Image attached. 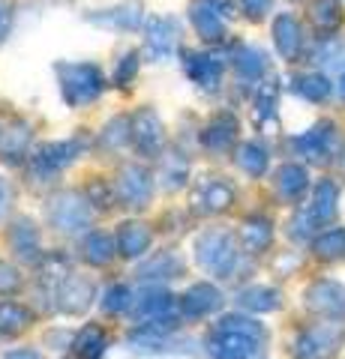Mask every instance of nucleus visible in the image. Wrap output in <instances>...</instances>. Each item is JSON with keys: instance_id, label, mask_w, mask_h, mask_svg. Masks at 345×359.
Returning <instances> with one entry per match:
<instances>
[{"instance_id": "obj_1", "label": "nucleus", "mask_w": 345, "mask_h": 359, "mask_svg": "<svg viewBox=\"0 0 345 359\" xmlns=\"http://www.w3.org/2000/svg\"><path fill=\"white\" fill-rule=\"evenodd\" d=\"M58 75H60V90H63V99L70 102L72 108H84L99 99L103 93V72L91 63H66L58 66Z\"/></svg>"}, {"instance_id": "obj_2", "label": "nucleus", "mask_w": 345, "mask_h": 359, "mask_svg": "<svg viewBox=\"0 0 345 359\" xmlns=\"http://www.w3.org/2000/svg\"><path fill=\"white\" fill-rule=\"evenodd\" d=\"M228 15H231L228 0H193V6H189V21H193L198 36L207 42H219L226 36Z\"/></svg>"}, {"instance_id": "obj_3", "label": "nucleus", "mask_w": 345, "mask_h": 359, "mask_svg": "<svg viewBox=\"0 0 345 359\" xmlns=\"http://www.w3.org/2000/svg\"><path fill=\"white\" fill-rule=\"evenodd\" d=\"M177 45V21L174 18H150L148 36H144V57L165 60Z\"/></svg>"}, {"instance_id": "obj_4", "label": "nucleus", "mask_w": 345, "mask_h": 359, "mask_svg": "<svg viewBox=\"0 0 345 359\" xmlns=\"http://www.w3.org/2000/svg\"><path fill=\"white\" fill-rule=\"evenodd\" d=\"M91 25L96 27H108V30H138L141 25V0H126L120 6L111 9H96V13L84 15Z\"/></svg>"}, {"instance_id": "obj_5", "label": "nucleus", "mask_w": 345, "mask_h": 359, "mask_svg": "<svg viewBox=\"0 0 345 359\" xmlns=\"http://www.w3.org/2000/svg\"><path fill=\"white\" fill-rule=\"evenodd\" d=\"M183 69L202 90H216L222 81V63L210 54H183Z\"/></svg>"}, {"instance_id": "obj_6", "label": "nucleus", "mask_w": 345, "mask_h": 359, "mask_svg": "<svg viewBox=\"0 0 345 359\" xmlns=\"http://www.w3.org/2000/svg\"><path fill=\"white\" fill-rule=\"evenodd\" d=\"M132 138H136L138 150L150 153V156L162 150V123L150 108L138 111L136 120H132Z\"/></svg>"}, {"instance_id": "obj_7", "label": "nucleus", "mask_w": 345, "mask_h": 359, "mask_svg": "<svg viewBox=\"0 0 345 359\" xmlns=\"http://www.w3.org/2000/svg\"><path fill=\"white\" fill-rule=\"evenodd\" d=\"M117 195L124 198L129 207L144 204V201L150 198V177H148V171H141V168L129 165L126 171L120 174V180H117Z\"/></svg>"}, {"instance_id": "obj_8", "label": "nucleus", "mask_w": 345, "mask_h": 359, "mask_svg": "<svg viewBox=\"0 0 345 359\" xmlns=\"http://www.w3.org/2000/svg\"><path fill=\"white\" fill-rule=\"evenodd\" d=\"M202 264L210 266V269H228L231 264H235V249H231V240L226 237V233H210V237L202 240Z\"/></svg>"}, {"instance_id": "obj_9", "label": "nucleus", "mask_w": 345, "mask_h": 359, "mask_svg": "<svg viewBox=\"0 0 345 359\" xmlns=\"http://www.w3.org/2000/svg\"><path fill=\"white\" fill-rule=\"evenodd\" d=\"M273 36H276V48L285 60H294L300 54V45H304V36H300V25L292 15H280L273 25Z\"/></svg>"}, {"instance_id": "obj_10", "label": "nucleus", "mask_w": 345, "mask_h": 359, "mask_svg": "<svg viewBox=\"0 0 345 359\" xmlns=\"http://www.w3.org/2000/svg\"><path fill=\"white\" fill-rule=\"evenodd\" d=\"M309 306L313 309H325L330 314L345 311V290L337 285H318L315 290H309Z\"/></svg>"}, {"instance_id": "obj_11", "label": "nucleus", "mask_w": 345, "mask_h": 359, "mask_svg": "<svg viewBox=\"0 0 345 359\" xmlns=\"http://www.w3.org/2000/svg\"><path fill=\"white\" fill-rule=\"evenodd\" d=\"M235 135H237V123H235V117L222 114V117H216V120L207 126L204 141H207V147H214V150H226L228 144L235 141Z\"/></svg>"}, {"instance_id": "obj_12", "label": "nucleus", "mask_w": 345, "mask_h": 359, "mask_svg": "<svg viewBox=\"0 0 345 359\" xmlns=\"http://www.w3.org/2000/svg\"><path fill=\"white\" fill-rule=\"evenodd\" d=\"M183 309H186L189 314H204V311H210V309H219V294H216V290L210 287V285H198V287L189 290Z\"/></svg>"}, {"instance_id": "obj_13", "label": "nucleus", "mask_w": 345, "mask_h": 359, "mask_svg": "<svg viewBox=\"0 0 345 359\" xmlns=\"http://www.w3.org/2000/svg\"><path fill=\"white\" fill-rule=\"evenodd\" d=\"M342 21V13H339V4L337 0H313V25L318 30H337V25Z\"/></svg>"}, {"instance_id": "obj_14", "label": "nucleus", "mask_w": 345, "mask_h": 359, "mask_svg": "<svg viewBox=\"0 0 345 359\" xmlns=\"http://www.w3.org/2000/svg\"><path fill=\"white\" fill-rule=\"evenodd\" d=\"M27 144H30V129L27 126H13L9 132H4V138H0V153H4L9 162H15L18 156L27 150Z\"/></svg>"}, {"instance_id": "obj_15", "label": "nucleus", "mask_w": 345, "mask_h": 359, "mask_svg": "<svg viewBox=\"0 0 345 359\" xmlns=\"http://www.w3.org/2000/svg\"><path fill=\"white\" fill-rule=\"evenodd\" d=\"M237 165H240L247 174L259 177V174L264 171V168H267V150L261 147V144H255V141L243 144L240 153H237Z\"/></svg>"}, {"instance_id": "obj_16", "label": "nucleus", "mask_w": 345, "mask_h": 359, "mask_svg": "<svg viewBox=\"0 0 345 359\" xmlns=\"http://www.w3.org/2000/svg\"><path fill=\"white\" fill-rule=\"evenodd\" d=\"M148 245H150V233L141 224H126L120 231V252L124 255H141Z\"/></svg>"}, {"instance_id": "obj_17", "label": "nucleus", "mask_w": 345, "mask_h": 359, "mask_svg": "<svg viewBox=\"0 0 345 359\" xmlns=\"http://www.w3.org/2000/svg\"><path fill=\"white\" fill-rule=\"evenodd\" d=\"M306 189V171L297 165H285L280 171V192L288 198H297Z\"/></svg>"}, {"instance_id": "obj_18", "label": "nucleus", "mask_w": 345, "mask_h": 359, "mask_svg": "<svg viewBox=\"0 0 345 359\" xmlns=\"http://www.w3.org/2000/svg\"><path fill=\"white\" fill-rule=\"evenodd\" d=\"M264 66H267L264 51H259V48H240L237 51V69L243 75H259V72H264Z\"/></svg>"}, {"instance_id": "obj_19", "label": "nucleus", "mask_w": 345, "mask_h": 359, "mask_svg": "<svg viewBox=\"0 0 345 359\" xmlns=\"http://www.w3.org/2000/svg\"><path fill=\"white\" fill-rule=\"evenodd\" d=\"M27 323V311L15 302H0V330H21Z\"/></svg>"}, {"instance_id": "obj_20", "label": "nucleus", "mask_w": 345, "mask_h": 359, "mask_svg": "<svg viewBox=\"0 0 345 359\" xmlns=\"http://www.w3.org/2000/svg\"><path fill=\"white\" fill-rule=\"evenodd\" d=\"M294 144L304 150V156H309V159H318V156L325 153V147H327V132H325V126H321L315 132L304 135V138H297Z\"/></svg>"}, {"instance_id": "obj_21", "label": "nucleus", "mask_w": 345, "mask_h": 359, "mask_svg": "<svg viewBox=\"0 0 345 359\" xmlns=\"http://www.w3.org/2000/svg\"><path fill=\"white\" fill-rule=\"evenodd\" d=\"M204 201L210 210H222L231 204V189L226 183H219V180H210V183H204Z\"/></svg>"}, {"instance_id": "obj_22", "label": "nucleus", "mask_w": 345, "mask_h": 359, "mask_svg": "<svg viewBox=\"0 0 345 359\" xmlns=\"http://www.w3.org/2000/svg\"><path fill=\"white\" fill-rule=\"evenodd\" d=\"M300 93H304L306 99H313V102H325V99L330 96V84L321 75H306L304 81H300Z\"/></svg>"}, {"instance_id": "obj_23", "label": "nucleus", "mask_w": 345, "mask_h": 359, "mask_svg": "<svg viewBox=\"0 0 345 359\" xmlns=\"http://www.w3.org/2000/svg\"><path fill=\"white\" fill-rule=\"evenodd\" d=\"M333 204H337V189H333L330 183H321L315 189V207H313V212H315V216H321V219H327L333 212Z\"/></svg>"}, {"instance_id": "obj_24", "label": "nucleus", "mask_w": 345, "mask_h": 359, "mask_svg": "<svg viewBox=\"0 0 345 359\" xmlns=\"http://www.w3.org/2000/svg\"><path fill=\"white\" fill-rule=\"evenodd\" d=\"M315 249H318L321 257H339L345 252V233L342 231H330L327 237H321L315 243Z\"/></svg>"}, {"instance_id": "obj_25", "label": "nucleus", "mask_w": 345, "mask_h": 359, "mask_svg": "<svg viewBox=\"0 0 345 359\" xmlns=\"http://www.w3.org/2000/svg\"><path fill=\"white\" fill-rule=\"evenodd\" d=\"M103 344H105V339H103V332H99L96 327H93V330H84L82 341H79V353H82L84 359H96L99 351H103Z\"/></svg>"}, {"instance_id": "obj_26", "label": "nucleus", "mask_w": 345, "mask_h": 359, "mask_svg": "<svg viewBox=\"0 0 345 359\" xmlns=\"http://www.w3.org/2000/svg\"><path fill=\"white\" fill-rule=\"evenodd\" d=\"M111 252H115V245H111L108 237H99V233H93L91 240H87V257H93L96 264H105Z\"/></svg>"}, {"instance_id": "obj_27", "label": "nucleus", "mask_w": 345, "mask_h": 359, "mask_svg": "<svg viewBox=\"0 0 345 359\" xmlns=\"http://www.w3.org/2000/svg\"><path fill=\"white\" fill-rule=\"evenodd\" d=\"M138 72V51H129L124 60L117 63V72H115V81L120 84V87H126L129 81H132V75Z\"/></svg>"}, {"instance_id": "obj_28", "label": "nucleus", "mask_w": 345, "mask_h": 359, "mask_svg": "<svg viewBox=\"0 0 345 359\" xmlns=\"http://www.w3.org/2000/svg\"><path fill=\"white\" fill-rule=\"evenodd\" d=\"M273 297H276L273 290L255 287V290H247V294H243V302H247L249 309H273V302H264V299H273Z\"/></svg>"}, {"instance_id": "obj_29", "label": "nucleus", "mask_w": 345, "mask_h": 359, "mask_svg": "<svg viewBox=\"0 0 345 359\" xmlns=\"http://www.w3.org/2000/svg\"><path fill=\"white\" fill-rule=\"evenodd\" d=\"M13 21H15V6L9 0H0V45L6 42L9 30H13Z\"/></svg>"}, {"instance_id": "obj_30", "label": "nucleus", "mask_w": 345, "mask_h": 359, "mask_svg": "<svg viewBox=\"0 0 345 359\" xmlns=\"http://www.w3.org/2000/svg\"><path fill=\"white\" fill-rule=\"evenodd\" d=\"M240 9L247 13V18L261 21L267 13H271V0H240Z\"/></svg>"}, {"instance_id": "obj_31", "label": "nucleus", "mask_w": 345, "mask_h": 359, "mask_svg": "<svg viewBox=\"0 0 345 359\" xmlns=\"http://www.w3.org/2000/svg\"><path fill=\"white\" fill-rule=\"evenodd\" d=\"M4 359H39V356L30 353V351H21V353H9V356H4Z\"/></svg>"}, {"instance_id": "obj_32", "label": "nucleus", "mask_w": 345, "mask_h": 359, "mask_svg": "<svg viewBox=\"0 0 345 359\" xmlns=\"http://www.w3.org/2000/svg\"><path fill=\"white\" fill-rule=\"evenodd\" d=\"M4 204H6V186L0 183V210H4Z\"/></svg>"}, {"instance_id": "obj_33", "label": "nucleus", "mask_w": 345, "mask_h": 359, "mask_svg": "<svg viewBox=\"0 0 345 359\" xmlns=\"http://www.w3.org/2000/svg\"><path fill=\"white\" fill-rule=\"evenodd\" d=\"M337 90H339V96H342V99H345V75H342V78H339V87H337Z\"/></svg>"}]
</instances>
